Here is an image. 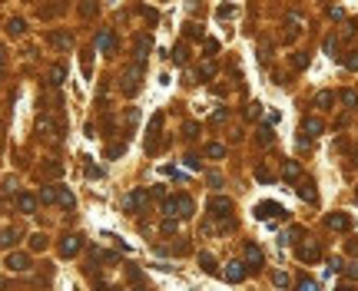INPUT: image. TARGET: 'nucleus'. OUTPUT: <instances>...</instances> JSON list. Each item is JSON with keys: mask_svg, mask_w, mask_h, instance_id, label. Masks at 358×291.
I'll list each match as a JSON object with an SVG mask.
<instances>
[{"mask_svg": "<svg viewBox=\"0 0 358 291\" xmlns=\"http://www.w3.org/2000/svg\"><path fill=\"white\" fill-rule=\"evenodd\" d=\"M163 212H166L169 218H186V215L192 212V199L189 195H173V199L163 202Z\"/></svg>", "mask_w": 358, "mask_h": 291, "instance_id": "nucleus-1", "label": "nucleus"}, {"mask_svg": "<svg viewBox=\"0 0 358 291\" xmlns=\"http://www.w3.org/2000/svg\"><path fill=\"white\" fill-rule=\"evenodd\" d=\"M139 76H143V60H133V63L123 70V93L133 96V93L139 90Z\"/></svg>", "mask_w": 358, "mask_h": 291, "instance_id": "nucleus-2", "label": "nucleus"}, {"mask_svg": "<svg viewBox=\"0 0 358 291\" xmlns=\"http://www.w3.org/2000/svg\"><path fill=\"white\" fill-rule=\"evenodd\" d=\"M37 129L44 136H53V139H60V133H63V123H60V116H53V112H40L37 116Z\"/></svg>", "mask_w": 358, "mask_h": 291, "instance_id": "nucleus-3", "label": "nucleus"}, {"mask_svg": "<svg viewBox=\"0 0 358 291\" xmlns=\"http://www.w3.org/2000/svg\"><path fill=\"white\" fill-rule=\"evenodd\" d=\"M96 50L100 53H113L116 50V34H113L110 27H103L100 34H96Z\"/></svg>", "mask_w": 358, "mask_h": 291, "instance_id": "nucleus-4", "label": "nucleus"}, {"mask_svg": "<svg viewBox=\"0 0 358 291\" xmlns=\"http://www.w3.org/2000/svg\"><path fill=\"white\" fill-rule=\"evenodd\" d=\"M279 215H285L279 202H259L256 205V218H279Z\"/></svg>", "mask_w": 358, "mask_h": 291, "instance_id": "nucleus-5", "label": "nucleus"}, {"mask_svg": "<svg viewBox=\"0 0 358 291\" xmlns=\"http://www.w3.org/2000/svg\"><path fill=\"white\" fill-rule=\"evenodd\" d=\"M146 199H149V195H146L143 189H136V192H130V195L123 199V209L126 212H139V209L146 205Z\"/></svg>", "mask_w": 358, "mask_h": 291, "instance_id": "nucleus-6", "label": "nucleus"}, {"mask_svg": "<svg viewBox=\"0 0 358 291\" xmlns=\"http://www.w3.org/2000/svg\"><path fill=\"white\" fill-rule=\"evenodd\" d=\"M7 268H10V271H30V255H23V252H10V255H7Z\"/></svg>", "mask_w": 358, "mask_h": 291, "instance_id": "nucleus-7", "label": "nucleus"}, {"mask_svg": "<svg viewBox=\"0 0 358 291\" xmlns=\"http://www.w3.org/2000/svg\"><path fill=\"white\" fill-rule=\"evenodd\" d=\"M46 43L56 46V50H70V46H73V36L63 34V30H53V34H46Z\"/></svg>", "mask_w": 358, "mask_h": 291, "instance_id": "nucleus-8", "label": "nucleus"}, {"mask_svg": "<svg viewBox=\"0 0 358 291\" xmlns=\"http://www.w3.org/2000/svg\"><path fill=\"white\" fill-rule=\"evenodd\" d=\"M80 248H83V238L80 235H67L63 238V245H60V252H63V258H70V255H77Z\"/></svg>", "mask_w": 358, "mask_h": 291, "instance_id": "nucleus-9", "label": "nucleus"}, {"mask_svg": "<svg viewBox=\"0 0 358 291\" xmlns=\"http://www.w3.org/2000/svg\"><path fill=\"white\" fill-rule=\"evenodd\" d=\"M223 278H225V281H242V278H246L242 261H229V265H225V271H223Z\"/></svg>", "mask_w": 358, "mask_h": 291, "instance_id": "nucleus-10", "label": "nucleus"}, {"mask_svg": "<svg viewBox=\"0 0 358 291\" xmlns=\"http://www.w3.org/2000/svg\"><path fill=\"white\" fill-rule=\"evenodd\" d=\"M209 212H213L216 218H225V215L232 212V202H229V199H213V202H209Z\"/></svg>", "mask_w": 358, "mask_h": 291, "instance_id": "nucleus-11", "label": "nucleus"}, {"mask_svg": "<svg viewBox=\"0 0 358 291\" xmlns=\"http://www.w3.org/2000/svg\"><path fill=\"white\" fill-rule=\"evenodd\" d=\"M77 13L83 17V20H90V17H96V13H100V0H80Z\"/></svg>", "mask_w": 358, "mask_h": 291, "instance_id": "nucleus-12", "label": "nucleus"}, {"mask_svg": "<svg viewBox=\"0 0 358 291\" xmlns=\"http://www.w3.org/2000/svg\"><path fill=\"white\" fill-rule=\"evenodd\" d=\"M17 209H20L23 215H34L37 212V199L34 195H27V192H20V195H17Z\"/></svg>", "mask_w": 358, "mask_h": 291, "instance_id": "nucleus-13", "label": "nucleus"}, {"mask_svg": "<svg viewBox=\"0 0 358 291\" xmlns=\"http://www.w3.org/2000/svg\"><path fill=\"white\" fill-rule=\"evenodd\" d=\"M136 60H146V53H149V46H153V36H146V34H139L136 36Z\"/></svg>", "mask_w": 358, "mask_h": 291, "instance_id": "nucleus-14", "label": "nucleus"}, {"mask_svg": "<svg viewBox=\"0 0 358 291\" xmlns=\"http://www.w3.org/2000/svg\"><path fill=\"white\" fill-rule=\"evenodd\" d=\"M246 261H249V268H259V265H262V252H259V245H252V242L246 245Z\"/></svg>", "mask_w": 358, "mask_h": 291, "instance_id": "nucleus-15", "label": "nucleus"}, {"mask_svg": "<svg viewBox=\"0 0 358 291\" xmlns=\"http://www.w3.org/2000/svg\"><path fill=\"white\" fill-rule=\"evenodd\" d=\"M318 255H322V252H318V245H315V242H305V245L299 248V258H302V261H315Z\"/></svg>", "mask_w": 358, "mask_h": 291, "instance_id": "nucleus-16", "label": "nucleus"}, {"mask_svg": "<svg viewBox=\"0 0 358 291\" xmlns=\"http://www.w3.org/2000/svg\"><path fill=\"white\" fill-rule=\"evenodd\" d=\"M63 76H67V67H63V63H53V67H50V86H60Z\"/></svg>", "mask_w": 358, "mask_h": 291, "instance_id": "nucleus-17", "label": "nucleus"}, {"mask_svg": "<svg viewBox=\"0 0 358 291\" xmlns=\"http://www.w3.org/2000/svg\"><path fill=\"white\" fill-rule=\"evenodd\" d=\"M7 34H10V36H23V34H27V23H23L20 17H13V20L7 23Z\"/></svg>", "mask_w": 358, "mask_h": 291, "instance_id": "nucleus-18", "label": "nucleus"}, {"mask_svg": "<svg viewBox=\"0 0 358 291\" xmlns=\"http://www.w3.org/2000/svg\"><path fill=\"white\" fill-rule=\"evenodd\" d=\"M40 202H60V189L56 185H44L40 189Z\"/></svg>", "mask_w": 358, "mask_h": 291, "instance_id": "nucleus-19", "label": "nucleus"}, {"mask_svg": "<svg viewBox=\"0 0 358 291\" xmlns=\"http://www.w3.org/2000/svg\"><path fill=\"white\" fill-rule=\"evenodd\" d=\"M302 133H305V136H318V133H322V123H318V119H305V123H302Z\"/></svg>", "mask_w": 358, "mask_h": 291, "instance_id": "nucleus-20", "label": "nucleus"}, {"mask_svg": "<svg viewBox=\"0 0 358 291\" xmlns=\"http://www.w3.org/2000/svg\"><path fill=\"white\" fill-rule=\"evenodd\" d=\"M17 242H20V235H17V232H13V228H7V232H3V235H0V245H3V248H10V245H17Z\"/></svg>", "mask_w": 358, "mask_h": 291, "instance_id": "nucleus-21", "label": "nucleus"}, {"mask_svg": "<svg viewBox=\"0 0 358 291\" xmlns=\"http://www.w3.org/2000/svg\"><path fill=\"white\" fill-rule=\"evenodd\" d=\"M338 100L345 103L348 109H355V106H358V93H352V90H345V93H338Z\"/></svg>", "mask_w": 358, "mask_h": 291, "instance_id": "nucleus-22", "label": "nucleus"}, {"mask_svg": "<svg viewBox=\"0 0 358 291\" xmlns=\"http://www.w3.org/2000/svg\"><path fill=\"white\" fill-rule=\"evenodd\" d=\"M328 228H348V215H328Z\"/></svg>", "mask_w": 358, "mask_h": 291, "instance_id": "nucleus-23", "label": "nucleus"}, {"mask_svg": "<svg viewBox=\"0 0 358 291\" xmlns=\"http://www.w3.org/2000/svg\"><path fill=\"white\" fill-rule=\"evenodd\" d=\"M206 152H209L213 159H223L225 156V146L223 143H209V146H206Z\"/></svg>", "mask_w": 358, "mask_h": 291, "instance_id": "nucleus-24", "label": "nucleus"}, {"mask_svg": "<svg viewBox=\"0 0 358 291\" xmlns=\"http://www.w3.org/2000/svg\"><path fill=\"white\" fill-rule=\"evenodd\" d=\"M199 268H202V271H209V275H216V261H213V255H199Z\"/></svg>", "mask_w": 358, "mask_h": 291, "instance_id": "nucleus-25", "label": "nucleus"}, {"mask_svg": "<svg viewBox=\"0 0 358 291\" xmlns=\"http://www.w3.org/2000/svg\"><path fill=\"white\" fill-rule=\"evenodd\" d=\"M30 248H34V252H44V248H46V235H40V232L30 235Z\"/></svg>", "mask_w": 358, "mask_h": 291, "instance_id": "nucleus-26", "label": "nucleus"}, {"mask_svg": "<svg viewBox=\"0 0 358 291\" xmlns=\"http://www.w3.org/2000/svg\"><path fill=\"white\" fill-rule=\"evenodd\" d=\"M299 192H302V199H305V202H315V189H312V182H302V185H299Z\"/></svg>", "mask_w": 358, "mask_h": 291, "instance_id": "nucleus-27", "label": "nucleus"}, {"mask_svg": "<svg viewBox=\"0 0 358 291\" xmlns=\"http://www.w3.org/2000/svg\"><path fill=\"white\" fill-rule=\"evenodd\" d=\"M173 60H176V63H186V60H189V53H186V46H182V43H176V50H173Z\"/></svg>", "mask_w": 358, "mask_h": 291, "instance_id": "nucleus-28", "label": "nucleus"}, {"mask_svg": "<svg viewBox=\"0 0 358 291\" xmlns=\"http://www.w3.org/2000/svg\"><path fill=\"white\" fill-rule=\"evenodd\" d=\"M199 76L202 79H209V76H216V63L209 60V63H202V70H199Z\"/></svg>", "mask_w": 358, "mask_h": 291, "instance_id": "nucleus-29", "label": "nucleus"}, {"mask_svg": "<svg viewBox=\"0 0 358 291\" xmlns=\"http://www.w3.org/2000/svg\"><path fill=\"white\" fill-rule=\"evenodd\" d=\"M232 13H235V7H232V3H223V7L216 10V17H219V20H225V17H232Z\"/></svg>", "mask_w": 358, "mask_h": 291, "instance_id": "nucleus-30", "label": "nucleus"}, {"mask_svg": "<svg viewBox=\"0 0 358 291\" xmlns=\"http://www.w3.org/2000/svg\"><path fill=\"white\" fill-rule=\"evenodd\" d=\"M295 291H318V285H315L312 278H302V281H299V288H295Z\"/></svg>", "mask_w": 358, "mask_h": 291, "instance_id": "nucleus-31", "label": "nucleus"}, {"mask_svg": "<svg viewBox=\"0 0 358 291\" xmlns=\"http://www.w3.org/2000/svg\"><path fill=\"white\" fill-rule=\"evenodd\" d=\"M285 179H299V166H295V162H285Z\"/></svg>", "mask_w": 358, "mask_h": 291, "instance_id": "nucleus-32", "label": "nucleus"}, {"mask_svg": "<svg viewBox=\"0 0 358 291\" xmlns=\"http://www.w3.org/2000/svg\"><path fill=\"white\" fill-rule=\"evenodd\" d=\"M206 179H209V185H213V189H223V176H219V172H209Z\"/></svg>", "mask_w": 358, "mask_h": 291, "instance_id": "nucleus-33", "label": "nucleus"}, {"mask_svg": "<svg viewBox=\"0 0 358 291\" xmlns=\"http://www.w3.org/2000/svg\"><path fill=\"white\" fill-rule=\"evenodd\" d=\"M332 100H335L332 93H318V100H315V103H318V106H322V109H325V106H328V103H332Z\"/></svg>", "mask_w": 358, "mask_h": 291, "instance_id": "nucleus-34", "label": "nucleus"}, {"mask_svg": "<svg viewBox=\"0 0 358 291\" xmlns=\"http://www.w3.org/2000/svg\"><path fill=\"white\" fill-rule=\"evenodd\" d=\"M176 228H179L176 218H166V222H163V232H166V235H169V232H176Z\"/></svg>", "mask_w": 358, "mask_h": 291, "instance_id": "nucleus-35", "label": "nucleus"}, {"mask_svg": "<svg viewBox=\"0 0 358 291\" xmlns=\"http://www.w3.org/2000/svg\"><path fill=\"white\" fill-rule=\"evenodd\" d=\"M225 116H229V109H216L213 112V123H225Z\"/></svg>", "mask_w": 358, "mask_h": 291, "instance_id": "nucleus-36", "label": "nucleus"}, {"mask_svg": "<svg viewBox=\"0 0 358 291\" xmlns=\"http://www.w3.org/2000/svg\"><path fill=\"white\" fill-rule=\"evenodd\" d=\"M292 63H295V67L302 70V67H305V63H309V56H305V53H299V56H292Z\"/></svg>", "mask_w": 358, "mask_h": 291, "instance_id": "nucleus-37", "label": "nucleus"}, {"mask_svg": "<svg viewBox=\"0 0 358 291\" xmlns=\"http://www.w3.org/2000/svg\"><path fill=\"white\" fill-rule=\"evenodd\" d=\"M126 152V146H110V159H116V156H123Z\"/></svg>", "mask_w": 358, "mask_h": 291, "instance_id": "nucleus-38", "label": "nucleus"}, {"mask_svg": "<svg viewBox=\"0 0 358 291\" xmlns=\"http://www.w3.org/2000/svg\"><path fill=\"white\" fill-rule=\"evenodd\" d=\"M186 34H189V36H196V40H199V36H202V30H199V27H196V23H189V30H186Z\"/></svg>", "mask_w": 358, "mask_h": 291, "instance_id": "nucleus-39", "label": "nucleus"}, {"mask_svg": "<svg viewBox=\"0 0 358 291\" xmlns=\"http://www.w3.org/2000/svg\"><path fill=\"white\" fill-rule=\"evenodd\" d=\"M345 67H352V70H358V53H355V56H348V60H345Z\"/></svg>", "mask_w": 358, "mask_h": 291, "instance_id": "nucleus-40", "label": "nucleus"}, {"mask_svg": "<svg viewBox=\"0 0 358 291\" xmlns=\"http://www.w3.org/2000/svg\"><path fill=\"white\" fill-rule=\"evenodd\" d=\"M0 73H3V46H0Z\"/></svg>", "mask_w": 358, "mask_h": 291, "instance_id": "nucleus-41", "label": "nucleus"}, {"mask_svg": "<svg viewBox=\"0 0 358 291\" xmlns=\"http://www.w3.org/2000/svg\"><path fill=\"white\" fill-rule=\"evenodd\" d=\"M3 288H7V281H3V278H0V291H3Z\"/></svg>", "mask_w": 358, "mask_h": 291, "instance_id": "nucleus-42", "label": "nucleus"}, {"mask_svg": "<svg viewBox=\"0 0 358 291\" xmlns=\"http://www.w3.org/2000/svg\"><path fill=\"white\" fill-rule=\"evenodd\" d=\"M338 291H352V288H338Z\"/></svg>", "mask_w": 358, "mask_h": 291, "instance_id": "nucleus-43", "label": "nucleus"}]
</instances>
